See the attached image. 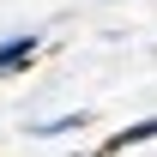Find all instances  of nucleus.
I'll list each match as a JSON object with an SVG mask.
<instances>
[{
    "instance_id": "f03ea898",
    "label": "nucleus",
    "mask_w": 157,
    "mask_h": 157,
    "mask_svg": "<svg viewBox=\"0 0 157 157\" xmlns=\"http://www.w3.org/2000/svg\"><path fill=\"white\" fill-rule=\"evenodd\" d=\"M151 139H157V121H133V127H127V133H115L103 151H127V145H151Z\"/></svg>"
},
{
    "instance_id": "7ed1b4c3",
    "label": "nucleus",
    "mask_w": 157,
    "mask_h": 157,
    "mask_svg": "<svg viewBox=\"0 0 157 157\" xmlns=\"http://www.w3.org/2000/svg\"><path fill=\"white\" fill-rule=\"evenodd\" d=\"M78 127H91V115H60V121H42V127H30L36 139H60V133H78Z\"/></svg>"
},
{
    "instance_id": "f257e3e1",
    "label": "nucleus",
    "mask_w": 157,
    "mask_h": 157,
    "mask_svg": "<svg viewBox=\"0 0 157 157\" xmlns=\"http://www.w3.org/2000/svg\"><path fill=\"white\" fill-rule=\"evenodd\" d=\"M36 30H18V36H6L0 42V73H18V67H30V60H36Z\"/></svg>"
}]
</instances>
